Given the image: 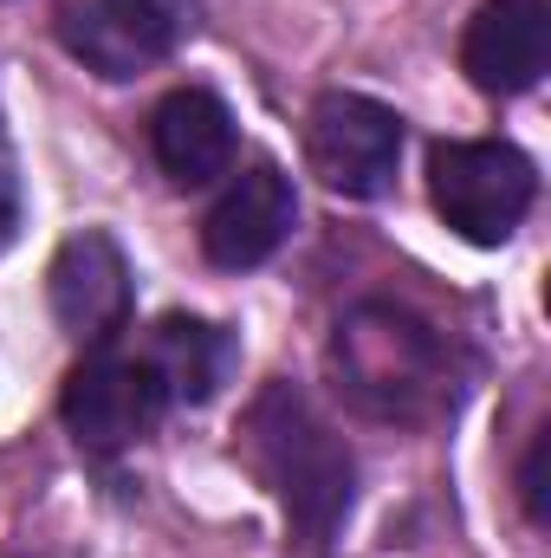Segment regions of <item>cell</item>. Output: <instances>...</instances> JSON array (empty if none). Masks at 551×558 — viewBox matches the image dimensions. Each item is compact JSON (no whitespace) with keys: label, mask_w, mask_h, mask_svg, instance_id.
Wrapping results in <instances>:
<instances>
[{"label":"cell","mask_w":551,"mask_h":558,"mask_svg":"<svg viewBox=\"0 0 551 558\" xmlns=\"http://www.w3.org/2000/svg\"><path fill=\"white\" fill-rule=\"evenodd\" d=\"M247 461L273 487L279 513L298 539V553H325L331 533L351 513L357 494V461L338 441V428L318 416L292 384H267L247 410Z\"/></svg>","instance_id":"1"},{"label":"cell","mask_w":551,"mask_h":558,"mask_svg":"<svg viewBox=\"0 0 551 558\" xmlns=\"http://www.w3.org/2000/svg\"><path fill=\"white\" fill-rule=\"evenodd\" d=\"M338 390L377 422H428L454 403L448 344L403 305H357L331 338Z\"/></svg>","instance_id":"2"},{"label":"cell","mask_w":551,"mask_h":558,"mask_svg":"<svg viewBox=\"0 0 551 558\" xmlns=\"http://www.w3.org/2000/svg\"><path fill=\"white\" fill-rule=\"evenodd\" d=\"M428 195H434V215L474 241V247H500L519 234L532 195H539V175L526 162V149L500 137H448L428 149Z\"/></svg>","instance_id":"3"},{"label":"cell","mask_w":551,"mask_h":558,"mask_svg":"<svg viewBox=\"0 0 551 558\" xmlns=\"http://www.w3.org/2000/svg\"><path fill=\"white\" fill-rule=\"evenodd\" d=\"M305 156H311V175L331 189V195H351V202H377L390 195L396 182V162H403V124L390 105L364 98V92H325L305 118Z\"/></svg>","instance_id":"4"},{"label":"cell","mask_w":551,"mask_h":558,"mask_svg":"<svg viewBox=\"0 0 551 558\" xmlns=\"http://www.w3.org/2000/svg\"><path fill=\"white\" fill-rule=\"evenodd\" d=\"M162 410H169V397H162L156 371L143 357L105 351V344H91V357L65 377V397H59V416L85 454H118V448L143 441L162 422Z\"/></svg>","instance_id":"5"},{"label":"cell","mask_w":551,"mask_h":558,"mask_svg":"<svg viewBox=\"0 0 551 558\" xmlns=\"http://www.w3.org/2000/svg\"><path fill=\"white\" fill-rule=\"evenodd\" d=\"M175 7L169 0H65L59 46L91 65L98 78H137L175 52Z\"/></svg>","instance_id":"6"},{"label":"cell","mask_w":551,"mask_h":558,"mask_svg":"<svg viewBox=\"0 0 551 558\" xmlns=\"http://www.w3.org/2000/svg\"><path fill=\"white\" fill-rule=\"evenodd\" d=\"M298 221V195L285 182L279 162H247L241 175H228V189L215 195V208L201 215V254L221 274H247L260 260H273Z\"/></svg>","instance_id":"7"},{"label":"cell","mask_w":551,"mask_h":558,"mask_svg":"<svg viewBox=\"0 0 551 558\" xmlns=\"http://www.w3.org/2000/svg\"><path fill=\"white\" fill-rule=\"evenodd\" d=\"M46 299H52V318L65 325V338L111 344V331L131 318V260H124V247L111 234H98V228L72 234L52 254Z\"/></svg>","instance_id":"8"},{"label":"cell","mask_w":551,"mask_h":558,"mask_svg":"<svg viewBox=\"0 0 551 558\" xmlns=\"http://www.w3.org/2000/svg\"><path fill=\"white\" fill-rule=\"evenodd\" d=\"M551 65V7L546 0H487L467 33H461V72L493 92V98H513V92H532Z\"/></svg>","instance_id":"9"},{"label":"cell","mask_w":551,"mask_h":558,"mask_svg":"<svg viewBox=\"0 0 551 558\" xmlns=\"http://www.w3.org/2000/svg\"><path fill=\"white\" fill-rule=\"evenodd\" d=\"M149 149L162 162V175L175 189H208L215 175L234 169V111L201 92V85H182L156 105L149 118Z\"/></svg>","instance_id":"10"},{"label":"cell","mask_w":551,"mask_h":558,"mask_svg":"<svg viewBox=\"0 0 551 558\" xmlns=\"http://www.w3.org/2000/svg\"><path fill=\"white\" fill-rule=\"evenodd\" d=\"M143 364L156 371V384H162L169 403H208L234 377V338L221 325H208V318L169 312V318H156Z\"/></svg>","instance_id":"11"},{"label":"cell","mask_w":551,"mask_h":558,"mask_svg":"<svg viewBox=\"0 0 551 558\" xmlns=\"http://www.w3.org/2000/svg\"><path fill=\"white\" fill-rule=\"evenodd\" d=\"M546 454H551V428L532 441V454H526V468H519V494H526V513H532L539 526H546V513H551L546 507Z\"/></svg>","instance_id":"12"},{"label":"cell","mask_w":551,"mask_h":558,"mask_svg":"<svg viewBox=\"0 0 551 558\" xmlns=\"http://www.w3.org/2000/svg\"><path fill=\"white\" fill-rule=\"evenodd\" d=\"M7 234H13V189L0 182V241H7Z\"/></svg>","instance_id":"13"}]
</instances>
